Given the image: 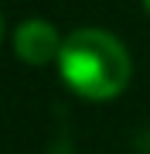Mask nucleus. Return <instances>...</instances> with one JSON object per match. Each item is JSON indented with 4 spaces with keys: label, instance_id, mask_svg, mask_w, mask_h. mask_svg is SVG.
I'll use <instances>...</instances> for the list:
<instances>
[{
    "label": "nucleus",
    "instance_id": "obj_1",
    "mask_svg": "<svg viewBox=\"0 0 150 154\" xmlns=\"http://www.w3.org/2000/svg\"><path fill=\"white\" fill-rule=\"evenodd\" d=\"M58 72L85 99H113L130 82V51L106 28H75L65 34L58 51Z\"/></svg>",
    "mask_w": 150,
    "mask_h": 154
},
{
    "label": "nucleus",
    "instance_id": "obj_2",
    "mask_svg": "<svg viewBox=\"0 0 150 154\" xmlns=\"http://www.w3.org/2000/svg\"><path fill=\"white\" fill-rule=\"evenodd\" d=\"M61 34L55 31V24L45 17H28L14 28V51L31 65H45V62H58L61 51Z\"/></svg>",
    "mask_w": 150,
    "mask_h": 154
},
{
    "label": "nucleus",
    "instance_id": "obj_4",
    "mask_svg": "<svg viewBox=\"0 0 150 154\" xmlns=\"http://www.w3.org/2000/svg\"><path fill=\"white\" fill-rule=\"evenodd\" d=\"M143 7H147V14H150V0H143Z\"/></svg>",
    "mask_w": 150,
    "mask_h": 154
},
{
    "label": "nucleus",
    "instance_id": "obj_3",
    "mask_svg": "<svg viewBox=\"0 0 150 154\" xmlns=\"http://www.w3.org/2000/svg\"><path fill=\"white\" fill-rule=\"evenodd\" d=\"M0 41H4V14H0Z\"/></svg>",
    "mask_w": 150,
    "mask_h": 154
}]
</instances>
